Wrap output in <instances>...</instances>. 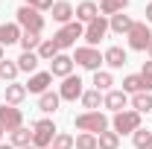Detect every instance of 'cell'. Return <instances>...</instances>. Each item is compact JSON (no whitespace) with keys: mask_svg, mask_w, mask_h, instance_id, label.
Returning <instances> with one entry per match:
<instances>
[{"mask_svg":"<svg viewBox=\"0 0 152 149\" xmlns=\"http://www.w3.org/2000/svg\"><path fill=\"white\" fill-rule=\"evenodd\" d=\"M132 143H134V149H149L152 146V129H137L132 134Z\"/></svg>","mask_w":152,"mask_h":149,"instance_id":"cell-31","label":"cell"},{"mask_svg":"<svg viewBox=\"0 0 152 149\" xmlns=\"http://www.w3.org/2000/svg\"><path fill=\"white\" fill-rule=\"evenodd\" d=\"M73 61L79 67H85V70H99V64H102V53L96 50V47H76L73 53Z\"/></svg>","mask_w":152,"mask_h":149,"instance_id":"cell-7","label":"cell"},{"mask_svg":"<svg viewBox=\"0 0 152 149\" xmlns=\"http://www.w3.org/2000/svg\"><path fill=\"white\" fill-rule=\"evenodd\" d=\"M102 61H105L108 67H114V70H117V67H123L129 58H126V50H123V47H108V50L102 53Z\"/></svg>","mask_w":152,"mask_h":149,"instance_id":"cell-19","label":"cell"},{"mask_svg":"<svg viewBox=\"0 0 152 149\" xmlns=\"http://www.w3.org/2000/svg\"><path fill=\"white\" fill-rule=\"evenodd\" d=\"M126 38H129V47H132V50L146 53V47H149V41H152V29L146 26V20H134L132 29L126 32Z\"/></svg>","mask_w":152,"mask_h":149,"instance_id":"cell-6","label":"cell"},{"mask_svg":"<svg viewBox=\"0 0 152 149\" xmlns=\"http://www.w3.org/2000/svg\"><path fill=\"white\" fill-rule=\"evenodd\" d=\"M111 85H114V76L108 70H96L94 73V88L96 91H111Z\"/></svg>","mask_w":152,"mask_h":149,"instance_id":"cell-32","label":"cell"},{"mask_svg":"<svg viewBox=\"0 0 152 149\" xmlns=\"http://www.w3.org/2000/svg\"><path fill=\"white\" fill-rule=\"evenodd\" d=\"M35 53H38V58H41V61H53V58H56L61 50H58V44L53 41V38H44V41L38 44V50H35Z\"/></svg>","mask_w":152,"mask_h":149,"instance_id":"cell-20","label":"cell"},{"mask_svg":"<svg viewBox=\"0 0 152 149\" xmlns=\"http://www.w3.org/2000/svg\"><path fill=\"white\" fill-rule=\"evenodd\" d=\"M58 134V129H56V123L53 120H38L35 126H32V146L35 149H50V143H53V137Z\"/></svg>","mask_w":152,"mask_h":149,"instance_id":"cell-3","label":"cell"},{"mask_svg":"<svg viewBox=\"0 0 152 149\" xmlns=\"http://www.w3.org/2000/svg\"><path fill=\"white\" fill-rule=\"evenodd\" d=\"M15 61H18V70H23V73H35V67H38L41 58H38V53H20Z\"/></svg>","mask_w":152,"mask_h":149,"instance_id":"cell-23","label":"cell"},{"mask_svg":"<svg viewBox=\"0 0 152 149\" xmlns=\"http://www.w3.org/2000/svg\"><path fill=\"white\" fill-rule=\"evenodd\" d=\"M96 146L99 149H120V134L117 131H102L96 137Z\"/></svg>","mask_w":152,"mask_h":149,"instance_id":"cell-28","label":"cell"},{"mask_svg":"<svg viewBox=\"0 0 152 149\" xmlns=\"http://www.w3.org/2000/svg\"><path fill=\"white\" fill-rule=\"evenodd\" d=\"M9 134H12V146H15V149H23V146H29V143H32V131L23 129V126L15 129V131H9Z\"/></svg>","mask_w":152,"mask_h":149,"instance_id":"cell-27","label":"cell"},{"mask_svg":"<svg viewBox=\"0 0 152 149\" xmlns=\"http://www.w3.org/2000/svg\"><path fill=\"white\" fill-rule=\"evenodd\" d=\"M111 126L117 134H134V131L140 129V114L134 111V108H126V111H117L111 120Z\"/></svg>","mask_w":152,"mask_h":149,"instance_id":"cell-4","label":"cell"},{"mask_svg":"<svg viewBox=\"0 0 152 149\" xmlns=\"http://www.w3.org/2000/svg\"><path fill=\"white\" fill-rule=\"evenodd\" d=\"M94 18H99V6L91 3V0H82V3L76 6V20H79V23H91Z\"/></svg>","mask_w":152,"mask_h":149,"instance_id":"cell-16","label":"cell"},{"mask_svg":"<svg viewBox=\"0 0 152 149\" xmlns=\"http://www.w3.org/2000/svg\"><path fill=\"white\" fill-rule=\"evenodd\" d=\"M58 102H61V96L53 93V91H47V93H41V96H38V108H41L44 114H53V111L58 108Z\"/></svg>","mask_w":152,"mask_h":149,"instance_id":"cell-22","label":"cell"},{"mask_svg":"<svg viewBox=\"0 0 152 149\" xmlns=\"http://www.w3.org/2000/svg\"><path fill=\"white\" fill-rule=\"evenodd\" d=\"M0 61H3V47H0Z\"/></svg>","mask_w":152,"mask_h":149,"instance_id":"cell-41","label":"cell"},{"mask_svg":"<svg viewBox=\"0 0 152 149\" xmlns=\"http://www.w3.org/2000/svg\"><path fill=\"white\" fill-rule=\"evenodd\" d=\"M102 105L108 108V111H126V105H129V93L126 91H105L102 96Z\"/></svg>","mask_w":152,"mask_h":149,"instance_id":"cell-12","label":"cell"},{"mask_svg":"<svg viewBox=\"0 0 152 149\" xmlns=\"http://www.w3.org/2000/svg\"><path fill=\"white\" fill-rule=\"evenodd\" d=\"M18 61H9V58H3L0 61V79L3 82H15V76H18Z\"/></svg>","mask_w":152,"mask_h":149,"instance_id":"cell-30","label":"cell"},{"mask_svg":"<svg viewBox=\"0 0 152 149\" xmlns=\"http://www.w3.org/2000/svg\"><path fill=\"white\" fill-rule=\"evenodd\" d=\"M50 12H53V20L61 23V26H64V23H70V20H76V9L67 3V0H56Z\"/></svg>","mask_w":152,"mask_h":149,"instance_id":"cell-13","label":"cell"},{"mask_svg":"<svg viewBox=\"0 0 152 149\" xmlns=\"http://www.w3.org/2000/svg\"><path fill=\"white\" fill-rule=\"evenodd\" d=\"M41 41H44V38L38 35V32H23V35H20V47H23V53H35L38 50V44H41Z\"/></svg>","mask_w":152,"mask_h":149,"instance_id":"cell-29","label":"cell"},{"mask_svg":"<svg viewBox=\"0 0 152 149\" xmlns=\"http://www.w3.org/2000/svg\"><path fill=\"white\" fill-rule=\"evenodd\" d=\"M26 6H32L38 12H50L53 9V0H26Z\"/></svg>","mask_w":152,"mask_h":149,"instance_id":"cell-35","label":"cell"},{"mask_svg":"<svg viewBox=\"0 0 152 149\" xmlns=\"http://www.w3.org/2000/svg\"><path fill=\"white\" fill-rule=\"evenodd\" d=\"M23 99H26V85L9 82V85H6V105H15V108H18Z\"/></svg>","mask_w":152,"mask_h":149,"instance_id":"cell-17","label":"cell"},{"mask_svg":"<svg viewBox=\"0 0 152 149\" xmlns=\"http://www.w3.org/2000/svg\"><path fill=\"white\" fill-rule=\"evenodd\" d=\"M50 149H53V146H50Z\"/></svg>","mask_w":152,"mask_h":149,"instance_id":"cell-43","label":"cell"},{"mask_svg":"<svg viewBox=\"0 0 152 149\" xmlns=\"http://www.w3.org/2000/svg\"><path fill=\"white\" fill-rule=\"evenodd\" d=\"M85 35V26L79 23V20H70V23H64V26H58V32L53 35V41L58 44V50H67V47H73L76 38Z\"/></svg>","mask_w":152,"mask_h":149,"instance_id":"cell-5","label":"cell"},{"mask_svg":"<svg viewBox=\"0 0 152 149\" xmlns=\"http://www.w3.org/2000/svg\"><path fill=\"white\" fill-rule=\"evenodd\" d=\"M50 73L53 76H70L73 73V56H67V53H58L53 61H50Z\"/></svg>","mask_w":152,"mask_h":149,"instance_id":"cell-14","label":"cell"},{"mask_svg":"<svg viewBox=\"0 0 152 149\" xmlns=\"http://www.w3.org/2000/svg\"><path fill=\"white\" fill-rule=\"evenodd\" d=\"M76 129L99 137L102 131H108V117H105L102 111H82L79 117H76Z\"/></svg>","mask_w":152,"mask_h":149,"instance_id":"cell-2","label":"cell"},{"mask_svg":"<svg viewBox=\"0 0 152 149\" xmlns=\"http://www.w3.org/2000/svg\"><path fill=\"white\" fill-rule=\"evenodd\" d=\"M15 23H18L23 32H44V15L38 12V9H32V6H20L18 12H15Z\"/></svg>","mask_w":152,"mask_h":149,"instance_id":"cell-1","label":"cell"},{"mask_svg":"<svg viewBox=\"0 0 152 149\" xmlns=\"http://www.w3.org/2000/svg\"><path fill=\"white\" fill-rule=\"evenodd\" d=\"M146 20H152V3L146 6Z\"/></svg>","mask_w":152,"mask_h":149,"instance_id":"cell-37","label":"cell"},{"mask_svg":"<svg viewBox=\"0 0 152 149\" xmlns=\"http://www.w3.org/2000/svg\"><path fill=\"white\" fill-rule=\"evenodd\" d=\"M23 149H35V146H32V143H29V146H23Z\"/></svg>","mask_w":152,"mask_h":149,"instance_id":"cell-42","label":"cell"},{"mask_svg":"<svg viewBox=\"0 0 152 149\" xmlns=\"http://www.w3.org/2000/svg\"><path fill=\"white\" fill-rule=\"evenodd\" d=\"M82 93H85V88H82V79L79 76H64V82H61V88H58V96L64 99V102H76V99H82Z\"/></svg>","mask_w":152,"mask_h":149,"instance_id":"cell-10","label":"cell"},{"mask_svg":"<svg viewBox=\"0 0 152 149\" xmlns=\"http://www.w3.org/2000/svg\"><path fill=\"white\" fill-rule=\"evenodd\" d=\"M149 149H152V146H149Z\"/></svg>","mask_w":152,"mask_h":149,"instance_id":"cell-44","label":"cell"},{"mask_svg":"<svg viewBox=\"0 0 152 149\" xmlns=\"http://www.w3.org/2000/svg\"><path fill=\"white\" fill-rule=\"evenodd\" d=\"M146 53H149V58H152V41H149V47H146Z\"/></svg>","mask_w":152,"mask_h":149,"instance_id":"cell-39","label":"cell"},{"mask_svg":"<svg viewBox=\"0 0 152 149\" xmlns=\"http://www.w3.org/2000/svg\"><path fill=\"white\" fill-rule=\"evenodd\" d=\"M50 85H53V73L50 70H44V73H32L29 76V82H26V93H47L50 91Z\"/></svg>","mask_w":152,"mask_h":149,"instance_id":"cell-11","label":"cell"},{"mask_svg":"<svg viewBox=\"0 0 152 149\" xmlns=\"http://www.w3.org/2000/svg\"><path fill=\"white\" fill-rule=\"evenodd\" d=\"M132 23H134V20L129 18V15L120 12V15H111V18H108V29H111L114 35H126V32L132 29Z\"/></svg>","mask_w":152,"mask_h":149,"instance_id":"cell-18","label":"cell"},{"mask_svg":"<svg viewBox=\"0 0 152 149\" xmlns=\"http://www.w3.org/2000/svg\"><path fill=\"white\" fill-rule=\"evenodd\" d=\"M0 149H15V146H12V143H0Z\"/></svg>","mask_w":152,"mask_h":149,"instance_id":"cell-38","label":"cell"},{"mask_svg":"<svg viewBox=\"0 0 152 149\" xmlns=\"http://www.w3.org/2000/svg\"><path fill=\"white\" fill-rule=\"evenodd\" d=\"M73 149H99V146H96V134L82 131L79 137H73Z\"/></svg>","mask_w":152,"mask_h":149,"instance_id":"cell-33","label":"cell"},{"mask_svg":"<svg viewBox=\"0 0 152 149\" xmlns=\"http://www.w3.org/2000/svg\"><path fill=\"white\" fill-rule=\"evenodd\" d=\"M123 91H126V93H140V91H146V82H143V76H140V73L126 76V79H123Z\"/></svg>","mask_w":152,"mask_h":149,"instance_id":"cell-25","label":"cell"},{"mask_svg":"<svg viewBox=\"0 0 152 149\" xmlns=\"http://www.w3.org/2000/svg\"><path fill=\"white\" fill-rule=\"evenodd\" d=\"M0 143H3V126H0Z\"/></svg>","mask_w":152,"mask_h":149,"instance_id":"cell-40","label":"cell"},{"mask_svg":"<svg viewBox=\"0 0 152 149\" xmlns=\"http://www.w3.org/2000/svg\"><path fill=\"white\" fill-rule=\"evenodd\" d=\"M126 6H129V0H99V12L108 15V18L111 15H120Z\"/></svg>","mask_w":152,"mask_h":149,"instance_id":"cell-26","label":"cell"},{"mask_svg":"<svg viewBox=\"0 0 152 149\" xmlns=\"http://www.w3.org/2000/svg\"><path fill=\"white\" fill-rule=\"evenodd\" d=\"M132 108H134L137 114H149V111H152V93H149V91L132 93Z\"/></svg>","mask_w":152,"mask_h":149,"instance_id":"cell-21","label":"cell"},{"mask_svg":"<svg viewBox=\"0 0 152 149\" xmlns=\"http://www.w3.org/2000/svg\"><path fill=\"white\" fill-rule=\"evenodd\" d=\"M23 29L18 23H0V47H9V44H18Z\"/></svg>","mask_w":152,"mask_h":149,"instance_id":"cell-15","label":"cell"},{"mask_svg":"<svg viewBox=\"0 0 152 149\" xmlns=\"http://www.w3.org/2000/svg\"><path fill=\"white\" fill-rule=\"evenodd\" d=\"M108 35V20H105V15H99V18H94L91 23H85V41H88V47H96L102 38Z\"/></svg>","mask_w":152,"mask_h":149,"instance_id":"cell-8","label":"cell"},{"mask_svg":"<svg viewBox=\"0 0 152 149\" xmlns=\"http://www.w3.org/2000/svg\"><path fill=\"white\" fill-rule=\"evenodd\" d=\"M82 105H85L88 111H99V105H102V91H96V88L85 91L82 93Z\"/></svg>","mask_w":152,"mask_h":149,"instance_id":"cell-24","label":"cell"},{"mask_svg":"<svg viewBox=\"0 0 152 149\" xmlns=\"http://www.w3.org/2000/svg\"><path fill=\"white\" fill-rule=\"evenodd\" d=\"M0 126H3V131H15V129H20V126H23V114H20V108L0 102Z\"/></svg>","mask_w":152,"mask_h":149,"instance_id":"cell-9","label":"cell"},{"mask_svg":"<svg viewBox=\"0 0 152 149\" xmlns=\"http://www.w3.org/2000/svg\"><path fill=\"white\" fill-rule=\"evenodd\" d=\"M53 149H73V137L70 134H64V131H58L56 137H53V143H50Z\"/></svg>","mask_w":152,"mask_h":149,"instance_id":"cell-34","label":"cell"},{"mask_svg":"<svg viewBox=\"0 0 152 149\" xmlns=\"http://www.w3.org/2000/svg\"><path fill=\"white\" fill-rule=\"evenodd\" d=\"M140 76H143V82H146V91H152V58H149V61H143Z\"/></svg>","mask_w":152,"mask_h":149,"instance_id":"cell-36","label":"cell"}]
</instances>
